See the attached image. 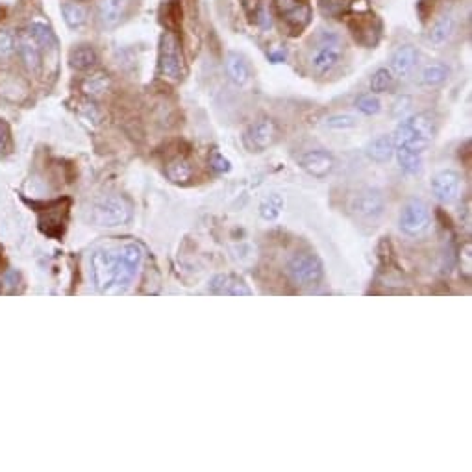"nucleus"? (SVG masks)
Returning a JSON list of instances; mask_svg holds the SVG:
<instances>
[{"instance_id":"1","label":"nucleus","mask_w":472,"mask_h":472,"mask_svg":"<svg viewBox=\"0 0 472 472\" xmlns=\"http://www.w3.org/2000/svg\"><path fill=\"white\" fill-rule=\"evenodd\" d=\"M130 219H132V204L119 194L100 199L91 210V221L100 228L122 226L128 224Z\"/></svg>"},{"instance_id":"2","label":"nucleus","mask_w":472,"mask_h":472,"mask_svg":"<svg viewBox=\"0 0 472 472\" xmlns=\"http://www.w3.org/2000/svg\"><path fill=\"white\" fill-rule=\"evenodd\" d=\"M143 263V248L137 243H126L119 248V267L117 276L110 289V294L126 293L135 280L139 267Z\"/></svg>"},{"instance_id":"3","label":"nucleus","mask_w":472,"mask_h":472,"mask_svg":"<svg viewBox=\"0 0 472 472\" xmlns=\"http://www.w3.org/2000/svg\"><path fill=\"white\" fill-rule=\"evenodd\" d=\"M117 267H119V248L94 250L91 255V276H93L94 287L99 289L100 293L110 294V289L117 276Z\"/></svg>"},{"instance_id":"4","label":"nucleus","mask_w":472,"mask_h":472,"mask_svg":"<svg viewBox=\"0 0 472 472\" xmlns=\"http://www.w3.org/2000/svg\"><path fill=\"white\" fill-rule=\"evenodd\" d=\"M289 276L293 278V282L298 285H315L321 282L322 278V261L319 260V255L311 254V252H302L291 258L287 263Z\"/></svg>"},{"instance_id":"5","label":"nucleus","mask_w":472,"mask_h":472,"mask_svg":"<svg viewBox=\"0 0 472 472\" xmlns=\"http://www.w3.org/2000/svg\"><path fill=\"white\" fill-rule=\"evenodd\" d=\"M160 71L169 80H180L182 78V52H180V44H178L176 35L172 32H165L161 35Z\"/></svg>"},{"instance_id":"6","label":"nucleus","mask_w":472,"mask_h":472,"mask_svg":"<svg viewBox=\"0 0 472 472\" xmlns=\"http://www.w3.org/2000/svg\"><path fill=\"white\" fill-rule=\"evenodd\" d=\"M430 224V211L422 200H410L400 213V228L407 235H419Z\"/></svg>"},{"instance_id":"7","label":"nucleus","mask_w":472,"mask_h":472,"mask_svg":"<svg viewBox=\"0 0 472 472\" xmlns=\"http://www.w3.org/2000/svg\"><path fill=\"white\" fill-rule=\"evenodd\" d=\"M341 58H343V49H341L337 37H328L319 47L317 54L313 56L311 65H313L317 74H328V72H332L339 65Z\"/></svg>"},{"instance_id":"8","label":"nucleus","mask_w":472,"mask_h":472,"mask_svg":"<svg viewBox=\"0 0 472 472\" xmlns=\"http://www.w3.org/2000/svg\"><path fill=\"white\" fill-rule=\"evenodd\" d=\"M278 139V126L276 122L263 117L260 121H255L246 132V143L252 150H265L269 149Z\"/></svg>"},{"instance_id":"9","label":"nucleus","mask_w":472,"mask_h":472,"mask_svg":"<svg viewBox=\"0 0 472 472\" xmlns=\"http://www.w3.org/2000/svg\"><path fill=\"white\" fill-rule=\"evenodd\" d=\"M352 210L357 217L365 221H374L383 213V196L376 189H365L360 194H355L352 200Z\"/></svg>"},{"instance_id":"10","label":"nucleus","mask_w":472,"mask_h":472,"mask_svg":"<svg viewBox=\"0 0 472 472\" xmlns=\"http://www.w3.org/2000/svg\"><path fill=\"white\" fill-rule=\"evenodd\" d=\"M461 187V178L455 171H441L432 180V191L441 202L450 204L457 199Z\"/></svg>"},{"instance_id":"11","label":"nucleus","mask_w":472,"mask_h":472,"mask_svg":"<svg viewBox=\"0 0 472 472\" xmlns=\"http://www.w3.org/2000/svg\"><path fill=\"white\" fill-rule=\"evenodd\" d=\"M333 165H335V160L326 150H311L300 158V167L315 178L328 176L333 171Z\"/></svg>"},{"instance_id":"12","label":"nucleus","mask_w":472,"mask_h":472,"mask_svg":"<svg viewBox=\"0 0 472 472\" xmlns=\"http://www.w3.org/2000/svg\"><path fill=\"white\" fill-rule=\"evenodd\" d=\"M210 291L215 294H228V296H250L252 289L244 283L243 278L235 274H217L211 278Z\"/></svg>"},{"instance_id":"13","label":"nucleus","mask_w":472,"mask_h":472,"mask_svg":"<svg viewBox=\"0 0 472 472\" xmlns=\"http://www.w3.org/2000/svg\"><path fill=\"white\" fill-rule=\"evenodd\" d=\"M15 49L19 50L22 63L26 65L30 72H39L41 69V47H39L33 37L28 32H22L19 37L15 39Z\"/></svg>"},{"instance_id":"14","label":"nucleus","mask_w":472,"mask_h":472,"mask_svg":"<svg viewBox=\"0 0 472 472\" xmlns=\"http://www.w3.org/2000/svg\"><path fill=\"white\" fill-rule=\"evenodd\" d=\"M67 205L69 202L63 204L61 208V202H58L56 205L49 208L39 215V224H41V230H43L47 235H52V237H58L63 233V228H65V217H67Z\"/></svg>"},{"instance_id":"15","label":"nucleus","mask_w":472,"mask_h":472,"mask_svg":"<svg viewBox=\"0 0 472 472\" xmlns=\"http://www.w3.org/2000/svg\"><path fill=\"white\" fill-rule=\"evenodd\" d=\"M416 61H419V52H416L415 47H411V44L398 47L391 58V71L396 76L404 78L415 69Z\"/></svg>"},{"instance_id":"16","label":"nucleus","mask_w":472,"mask_h":472,"mask_svg":"<svg viewBox=\"0 0 472 472\" xmlns=\"http://www.w3.org/2000/svg\"><path fill=\"white\" fill-rule=\"evenodd\" d=\"M126 8V0H100L99 21L104 28H113L121 22Z\"/></svg>"},{"instance_id":"17","label":"nucleus","mask_w":472,"mask_h":472,"mask_svg":"<svg viewBox=\"0 0 472 472\" xmlns=\"http://www.w3.org/2000/svg\"><path fill=\"white\" fill-rule=\"evenodd\" d=\"M394 154V143L391 135H378L366 146V155L376 163H387Z\"/></svg>"},{"instance_id":"18","label":"nucleus","mask_w":472,"mask_h":472,"mask_svg":"<svg viewBox=\"0 0 472 472\" xmlns=\"http://www.w3.org/2000/svg\"><path fill=\"white\" fill-rule=\"evenodd\" d=\"M226 71H228V76H230V80H232L233 83H237V85H244V83H248V80H250L248 63H246L241 56L235 54V52L228 54Z\"/></svg>"},{"instance_id":"19","label":"nucleus","mask_w":472,"mask_h":472,"mask_svg":"<svg viewBox=\"0 0 472 472\" xmlns=\"http://www.w3.org/2000/svg\"><path fill=\"white\" fill-rule=\"evenodd\" d=\"M167 178L174 183H187L193 178V165L185 158H174L165 167Z\"/></svg>"},{"instance_id":"20","label":"nucleus","mask_w":472,"mask_h":472,"mask_svg":"<svg viewBox=\"0 0 472 472\" xmlns=\"http://www.w3.org/2000/svg\"><path fill=\"white\" fill-rule=\"evenodd\" d=\"M394 152H396L400 169L405 174H419L422 171V158L419 152L405 149V146H394Z\"/></svg>"},{"instance_id":"21","label":"nucleus","mask_w":472,"mask_h":472,"mask_svg":"<svg viewBox=\"0 0 472 472\" xmlns=\"http://www.w3.org/2000/svg\"><path fill=\"white\" fill-rule=\"evenodd\" d=\"M405 122L410 124L411 130H413L419 137L428 141V143H432L433 135H435V121H433V117L430 115V113H419V115L411 117V119H407Z\"/></svg>"},{"instance_id":"22","label":"nucleus","mask_w":472,"mask_h":472,"mask_svg":"<svg viewBox=\"0 0 472 472\" xmlns=\"http://www.w3.org/2000/svg\"><path fill=\"white\" fill-rule=\"evenodd\" d=\"M310 17H311L310 6L305 4V2H300L294 10H291L289 13H285V15L282 17V21L287 24V28L291 32L300 33V30H304L305 24L310 22Z\"/></svg>"},{"instance_id":"23","label":"nucleus","mask_w":472,"mask_h":472,"mask_svg":"<svg viewBox=\"0 0 472 472\" xmlns=\"http://www.w3.org/2000/svg\"><path fill=\"white\" fill-rule=\"evenodd\" d=\"M69 60H71L72 69H76V71H87V69H91L96 63V52H94V49L87 47V44H82V47L72 50Z\"/></svg>"},{"instance_id":"24","label":"nucleus","mask_w":472,"mask_h":472,"mask_svg":"<svg viewBox=\"0 0 472 472\" xmlns=\"http://www.w3.org/2000/svg\"><path fill=\"white\" fill-rule=\"evenodd\" d=\"M452 32H454V17L444 13V15L439 17L430 30V41L433 44H443L452 35Z\"/></svg>"},{"instance_id":"25","label":"nucleus","mask_w":472,"mask_h":472,"mask_svg":"<svg viewBox=\"0 0 472 472\" xmlns=\"http://www.w3.org/2000/svg\"><path fill=\"white\" fill-rule=\"evenodd\" d=\"M61 13H63V19L69 28H82L87 21V11L82 4H76V2H65L61 6Z\"/></svg>"},{"instance_id":"26","label":"nucleus","mask_w":472,"mask_h":472,"mask_svg":"<svg viewBox=\"0 0 472 472\" xmlns=\"http://www.w3.org/2000/svg\"><path fill=\"white\" fill-rule=\"evenodd\" d=\"M30 35L33 37V41L41 47V49H54L56 47V37L52 30H50L47 24L43 22H32L26 30Z\"/></svg>"},{"instance_id":"27","label":"nucleus","mask_w":472,"mask_h":472,"mask_svg":"<svg viewBox=\"0 0 472 472\" xmlns=\"http://www.w3.org/2000/svg\"><path fill=\"white\" fill-rule=\"evenodd\" d=\"M283 210V199L280 196V194H269V196H265V199L261 200L260 204V215L261 219H265V221H276L278 217H280V213H282Z\"/></svg>"},{"instance_id":"28","label":"nucleus","mask_w":472,"mask_h":472,"mask_svg":"<svg viewBox=\"0 0 472 472\" xmlns=\"http://www.w3.org/2000/svg\"><path fill=\"white\" fill-rule=\"evenodd\" d=\"M448 78V69L443 63H430V65L422 71V83L428 85V87H435V85H441Z\"/></svg>"},{"instance_id":"29","label":"nucleus","mask_w":472,"mask_h":472,"mask_svg":"<svg viewBox=\"0 0 472 472\" xmlns=\"http://www.w3.org/2000/svg\"><path fill=\"white\" fill-rule=\"evenodd\" d=\"M108 85H110V78H108V74H104V72H96L93 76H89L83 80L82 89L83 93L89 94V96H100V94L108 89Z\"/></svg>"},{"instance_id":"30","label":"nucleus","mask_w":472,"mask_h":472,"mask_svg":"<svg viewBox=\"0 0 472 472\" xmlns=\"http://www.w3.org/2000/svg\"><path fill=\"white\" fill-rule=\"evenodd\" d=\"M394 83V74L391 69L387 67H382L378 69L371 78V91L372 93H385L387 89L393 87Z\"/></svg>"},{"instance_id":"31","label":"nucleus","mask_w":472,"mask_h":472,"mask_svg":"<svg viewBox=\"0 0 472 472\" xmlns=\"http://www.w3.org/2000/svg\"><path fill=\"white\" fill-rule=\"evenodd\" d=\"M355 106H357V110H360L361 113H365V115H376L378 111L382 110V102H380L378 96H374V94H363V96H360V99L355 100Z\"/></svg>"},{"instance_id":"32","label":"nucleus","mask_w":472,"mask_h":472,"mask_svg":"<svg viewBox=\"0 0 472 472\" xmlns=\"http://www.w3.org/2000/svg\"><path fill=\"white\" fill-rule=\"evenodd\" d=\"M15 52V35L11 30H0V60H8Z\"/></svg>"},{"instance_id":"33","label":"nucleus","mask_w":472,"mask_h":472,"mask_svg":"<svg viewBox=\"0 0 472 472\" xmlns=\"http://www.w3.org/2000/svg\"><path fill=\"white\" fill-rule=\"evenodd\" d=\"M326 126L332 130H350L357 126V119L352 115H333L326 119Z\"/></svg>"},{"instance_id":"34","label":"nucleus","mask_w":472,"mask_h":472,"mask_svg":"<svg viewBox=\"0 0 472 472\" xmlns=\"http://www.w3.org/2000/svg\"><path fill=\"white\" fill-rule=\"evenodd\" d=\"M11 150V133L10 126L4 121H0V154H8Z\"/></svg>"},{"instance_id":"35","label":"nucleus","mask_w":472,"mask_h":472,"mask_svg":"<svg viewBox=\"0 0 472 472\" xmlns=\"http://www.w3.org/2000/svg\"><path fill=\"white\" fill-rule=\"evenodd\" d=\"M211 167H213V171L224 174V172H230V169H232V163H230V160H226L224 155L219 154V152H215V154L211 155Z\"/></svg>"},{"instance_id":"36","label":"nucleus","mask_w":472,"mask_h":472,"mask_svg":"<svg viewBox=\"0 0 472 472\" xmlns=\"http://www.w3.org/2000/svg\"><path fill=\"white\" fill-rule=\"evenodd\" d=\"M274 4H276V10L278 13H280V17H283L285 13L294 10V8L300 4V0H274Z\"/></svg>"},{"instance_id":"37","label":"nucleus","mask_w":472,"mask_h":472,"mask_svg":"<svg viewBox=\"0 0 472 472\" xmlns=\"http://www.w3.org/2000/svg\"><path fill=\"white\" fill-rule=\"evenodd\" d=\"M4 282H6V287H10V289H13L19 283V274H17V271H10V272H6V276H4Z\"/></svg>"}]
</instances>
